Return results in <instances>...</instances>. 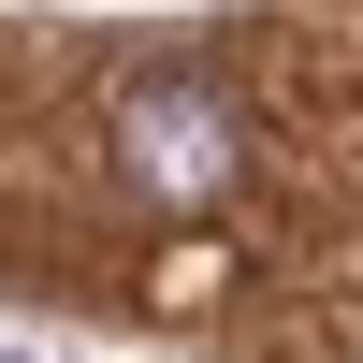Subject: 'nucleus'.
Here are the masks:
<instances>
[{
	"label": "nucleus",
	"mask_w": 363,
	"mask_h": 363,
	"mask_svg": "<svg viewBox=\"0 0 363 363\" xmlns=\"http://www.w3.org/2000/svg\"><path fill=\"white\" fill-rule=\"evenodd\" d=\"M116 174H131L145 203H174V218H203V203L247 174V116H233L218 87L160 73V87H131V102H116Z\"/></svg>",
	"instance_id": "f257e3e1"
}]
</instances>
